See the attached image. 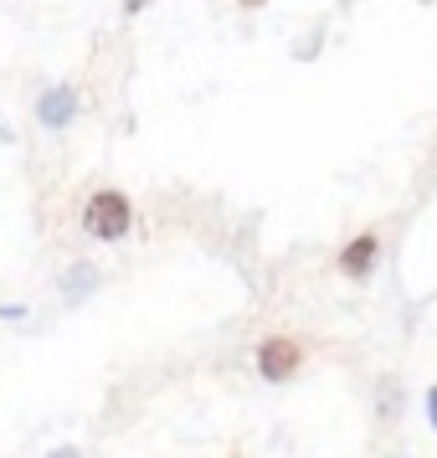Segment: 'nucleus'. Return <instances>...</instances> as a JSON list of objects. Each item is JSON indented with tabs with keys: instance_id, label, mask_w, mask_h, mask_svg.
I'll return each mask as SVG.
<instances>
[{
	"instance_id": "f257e3e1",
	"label": "nucleus",
	"mask_w": 437,
	"mask_h": 458,
	"mask_svg": "<svg viewBox=\"0 0 437 458\" xmlns=\"http://www.w3.org/2000/svg\"><path fill=\"white\" fill-rule=\"evenodd\" d=\"M83 227H88V237H98V242H124L129 232H134V201L113 186L93 191L83 201Z\"/></svg>"
},
{
	"instance_id": "f03ea898",
	"label": "nucleus",
	"mask_w": 437,
	"mask_h": 458,
	"mask_svg": "<svg viewBox=\"0 0 437 458\" xmlns=\"http://www.w3.org/2000/svg\"><path fill=\"white\" fill-rule=\"evenodd\" d=\"M304 360H309V345L298 335H263L257 351H252V371L263 376L268 386H283V381H293L304 371Z\"/></svg>"
},
{
	"instance_id": "7ed1b4c3",
	"label": "nucleus",
	"mask_w": 437,
	"mask_h": 458,
	"mask_svg": "<svg viewBox=\"0 0 437 458\" xmlns=\"http://www.w3.org/2000/svg\"><path fill=\"white\" fill-rule=\"evenodd\" d=\"M375 263H381V232H375V227L355 232L350 242L340 248V258H334V268L345 273V278H371Z\"/></svg>"
},
{
	"instance_id": "20e7f679",
	"label": "nucleus",
	"mask_w": 437,
	"mask_h": 458,
	"mask_svg": "<svg viewBox=\"0 0 437 458\" xmlns=\"http://www.w3.org/2000/svg\"><path fill=\"white\" fill-rule=\"evenodd\" d=\"M78 119V88H67V83H52L37 98V124L42 129H67Z\"/></svg>"
},
{
	"instance_id": "39448f33",
	"label": "nucleus",
	"mask_w": 437,
	"mask_h": 458,
	"mask_svg": "<svg viewBox=\"0 0 437 458\" xmlns=\"http://www.w3.org/2000/svg\"><path fill=\"white\" fill-rule=\"evenodd\" d=\"M93 278H98V273L88 268V263H78V268L67 273V299H78V289H83V284L93 289Z\"/></svg>"
},
{
	"instance_id": "423d86ee",
	"label": "nucleus",
	"mask_w": 437,
	"mask_h": 458,
	"mask_svg": "<svg viewBox=\"0 0 437 458\" xmlns=\"http://www.w3.org/2000/svg\"><path fill=\"white\" fill-rule=\"evenodd\" d=\"M427 417H433V428H437V386H427Z\"/></svg>"
},
{
	"instance_id": "0eeeda50",
	"label": "nucleus",
	"mask_w": 437,
	"mask_h": 458,
	"mask_svg": "<svg viewBox=\"0 0 437 458\" xmlns=\"http://www.w3.org/2000/svg\"><path fill=\"white\" fill-rule=\"evenodd\" d=\"M46 458H83V454H78V448H72V443H63V448H57V454H46Z\"/></svg>"
},
{
	"instance_id": "6e6552de",
	"label": "nucleus",
	"mask_w": 437,
	"mask_h": 458,
	"mask_svg": "<svg viewBox=\"0 0 437 458\" xmlns=\"http://www.w3.org/2000/svg\"><path fill=\"white\" fill-rule=\"evenodd\" d=\"M145 5H149V0H129L124 11H129V16H134V11H145Z\"/></svg>"
},
{
	"instance_id": "1a4fd4ad",
	"label": "nucleus",
	"mask_w": 437,
	"mask_h": 458,
	"mask_svg": "<svg viewBox=\"0 0 437 458\" xmlns=\"http://www.w3.org/2000/svg\"><path fill=\"white\" fill-rule=\"evenodd\" d=\"M237 5H242V11H257V5H268V0H237Z\"/></svg>"
}]
</instances>
